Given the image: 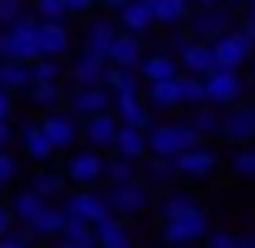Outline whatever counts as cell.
I'll list each match as a JSON object with an SVG mask.
<instances>
[{
	"label": "cell",
	"instance_id": "1",
	"mask_svg": "<svg viewBox=\"0 0 255 248\" xmlns=\"http://www.w3.org/2000/svg\"><path fill=\"white\" fill-rule=\"evenodd\" d=\"M41 52V19L26 11L11 30H0V59L4 63H37Z\"/></svg>",
	"mask_w": 255,
	"mask_h": 248
},
{
	"label": "cell",
	"instance_id": "2",
	"mask_svg": "<svg viewBox=\"0 0 255 248\" xmlns=\"http://www.w3.org/2000/svg\"><path fill=\"white\" fill-rule=\"evenodd\" d=\"M148 145H152V156L178 159V156L192 152V148H200L204 137L192 126V119H181V122H155V126L148 130Z\"/></svg>",
	"mask_w": 255,
	"mask_h": 248
},
{
	"label": "cell",
	"instance_id": "3",
	"mask_svg": "<svg viewBox=\"0 0 255 248\" xmlns=\"http://www.w3.org/2000/svg\"><path fill=\"white\" fill-rule=\"evenodd\" d=\"M237 26H241V22H237V11L226 7V4H218V7H196L192 19H189V33H192V41L218 45L226 33L237 30Z\"/></svg>",
	"mask_w": 255,
	"mask_h": 248
},
{
	"label": "cell",
	"instance_id": "4",
	"mask_svg": "<svg viewBox=\"0 0 255 248\" xmlns=\"http://www.w3.org/2000/svg\"><path fill=\"white\" fill-rule=\"evenodd\" d=\"M63 174L74 189H93L96 182L108 178V159H104L96 148H78V152L67 156L63 163Z\"/></svg>",
	"mask_w": 255,
	"mask_h": 248
},
{
	"label": "cell",
	"instance_id": "5",
	"mask_svg": "<svg viewBox=\"0 0 255 248\" xmlns=\"http://www.w3.org/2000/svg\"><path fill=\"white\" fill-rule=\"evenodd\" d=\"M207 234H211V219H207L204 208H196V211H189V215H178V219H166V223H163V241L170 248H189L196 241H207Z\"/></svg>",
	"mask_w": 255,
	"mask_h": 248
},
{
	"label": "cell",
	"instance_id": "6",
	"mask_svg": "<svg viewBox=\"0 0 255 248\" xmlns=\"http://www.w3.org/2000/svg\"><path fill=\"white\" fill-rule=\"evenodd\" d=\"M67 111L74 115L78 122L93 119V115H104V111H115V96H111L104 85H74L67 93Z\"/></svg>",
	"mask_w": 255,
	"mask_h": 248
},
{
	"label": "cell",
	"instance_id": "7",
	"mask_svg": "<svg viewBox=\"0 0 255 248\" xmlns=\"http://www.w3.org/2000/svg\"><path fill=\"white\" fill-rule=\"evenodd\" d=\"M63 208H67L70 219H82V223H89V226L104 223L108 215H115L111 204H108V197L96 193V189H70L63 197Z\"/></svg>",
	"mask_w": 255,
	"mask_h": 248
},
{
	"label": "cell",
	"instance_id": "8",
	"mask_svg": "<svg viewBox=\"0 0 255 248\" xmlns=\"http://www.w3.org/2000/svg\"><path fill=\"white\" fill-rule=\"evenodd\" d=\"M215 59H218V70L252 67V59H255V41L241 30V26H237L233 33H226V37L215 45Z\"/></svg>",
	"mask_w": 255,
	"mask_h": 248
},
{
	"label": "cell",
	"instance_id": "9",
	"mask_svg": "<svg viewBox=\"0 0 255 248\" xmlns=\"http://www.w3.org/2000/svg\"><path fill=\"white\" fill-rule=\"evenodd\" d=\"M244 89H248V82L241 78V70H215V74L207 78V100L215 104V108H222V111L237 108Z\"/></svg>",
	"mask_w": 255,
	"mask_h": 248
},
{
	"label": "cell",
	"instance_id": "10",
	"mask_svg": "<svg viewBox=\"0 0 255 248\" xmlns=\"http://www.w3.org/2000/svg\"><path fill=\"white\" fill-rule=\"evenodd\" d=\"M41 130H45L48 141L56 145V152H70V148H74V141L82 137V122H78L67 108L41 115Z\"/></svg>",
	"mask_w": 255,
	"mask_h": 248
},
{
	"label": "cell",
	"instance_id": "11",
	"mask_svg": "<svg viewBox=\"0 0 255 248\" xmlns=\"http://www.w3.org/2000/svg\"><path fill=\"white\" fill-rule=\"evenodd\" d=\"M119 19H111L108 11L104 15H93L85 22V37H82V52H93V56H111V45L119 37Z\"/></svg>",
	"mask_w": 255,
	"mask_h": 248
},
{
	"label": "cell",
	"instance_id": "12",
	"mask_svg": "<svg viewBox=\"0 0 255 248\" xmlns=\"http://www.w3.org/2000/svg\"><path fill=\"white\" fill-rule=\"evenodd\" d=\"M115 19H119V30H122V33H133V37H140V41H144L148 33L159 26L152 0H129V4L115 15Z\"/></svg>",
	"mask_w": 255,
	"mask_h": 248
},
{
	"label": "cell",
	"instance_id": "13",
	"mask_svg": "<svg viewBox=\"0 0 255 248\" xmlns=\"http://www.w3.org/2000/svg\"><path fill=\"white\" fill-rule=\"evenodd\" d=\"M122 134V122H119V115L115 111H104V115H93V119H85L82 122V137H85V145L89 148H111L115 152V141Z\"/></svg>",
	"mask_w": 255,
	"mask_h": 248
},
{
	"label": "cell",
	"instance_id": "14",
	"mask_svg": "<svg viewBox=\"0 0 255 248\" xmlns=\"http://www.w3.org/2000/svg\"><path fill=\"white\" fill-rule=\"evenodd\" d=\"M108 204L115 215H140L148 208V185L144 182H126V185H108Z\"/></svg>",
	"mask_w": 255,
	"mask_h": 248
},
{
	"label": "cell",
	"instance_id": "15",
	"mask_svg": "<svg viewBox=\"0 0 255 248\" xmlns=\"http://www.w3.org/2000/svg\"><path fill=\"white\" fill-rule=\"evenodd\" d=\"M108 70H111V59H108V56H93V52H82V56L70 59L67 78H70L74 85H104Z\"/></svg>",
	"mask_w": 255,
	"mask_h": 248
},
{
	"label": "cell",
	"instance_id": "16",
	"mask_svg": "<svg viewBox=\"0 0 255 248\" xmlns=\"http://www.w3.org/2000/svg\"><path fill=\"white\" fill-rule=\"evenodd\" d=\"M174 167H178V178H189V182H207L211 174L218 171V156L211 152L207 145H200V148H192V152L178 156V159H174Z\"/></svg>",
	"mask_w": 255,
	"mask_h": 248
},
{
	"label": "cell",
	"instance_id": "17",
	"mask_svg": "<svg viewBox=\"0 0 255 248\" xmlns=\"http://www.w3.org/2000/svg\"><path fill=\"white\" fill-rule=\"evenodd\" d=\"M222 137L233 141V145H248V141H255V104H252V108H248V104H237V108L226 111Z\"/></svg>",
	"mask_w": 255,
	"mask_h": 248
},
{
	"label": "cell",
	"instance_id": "18",
	"mask_svg": "<svg viewBox=\"0 0 255 248\" xmlns=\"http://www.w3.org/2000/svg\"><path fill=\"white\" fill-rule=\"evenodd\" d=\"M185 70H181V59L174 56V52L166 48H155L152 56H144V63H140V78L148 82H170V78H181Z\"/></svg>",
	"mask_w": 255,
	"mask_h": 248
},
{
	"label": "cell",
	"instance_id": "19",
	"mask_svg": "<svg viewBox=\"0 0 255 248\" xmlns=\"http://www.w3.org/2000/svg\"><path fill=\"white\" fill-rule=\"evenodd\" d=\"M181 78H185V74H181ZM181 78H170V82H148L144 85L148 108L170 111V108H178V104H185V82H181Z\"/></svg>",
	"mask_w": 255,
	"mask_h": 248
},
{
	"label": "cell",
	"instance_id": "20",
	"mask_svg": "<svg viewBox=\"0 0 255 248\" xmlns=\"http://www.w3.org/2000/svg\"><path fill=\"white\" fill-rule=\"evenodd\" d=\"M115 115H119L122 126H129V130H144L148 134V130L155 126L152 108H148L144 96H122V100H115Z\"/></svg>",
	"mask_w": 255,
	"mask_h": 248
},
{
	"label": "cell",
	"instance_id": "21",
	"mask_svg": "<svg viewBox=\"0 0 255 248\" xmlns=\"http://www.w3.org/2000/svg\"><path fill=\"white\" fill-rule=\"evenodd\" d=\"M178 59H181V70H185V74H196V78H211L218 70L215 45H204V41H192Z\"/></svg>",
	"mask_w": 255,
	"mask_h": 248
},
{
	"label": "cell",
	"instance_id": "22",
	"mask_svg": "<svg viewBox=\"0 0 255 248\" xmlns=\"http://www.w3.org/2000/svg\"><path fill=\"white\" fill-rule=\"evenodd\" d=\"M104 89L115 96V100H122V96H144V78H140V70L111 67L108 78H104Z\"/></svg>",
	"mask_w": 255,
	"mask_h": 248
},
{
	"label": "cell",
	"instance_id": "23",
	"mask_svg": "<svg viewBox=\"0 0 255 248\" xmlns=\"http://www.w3.org/2000/svg\"><path fill=\"white\" fill-rule=\"evenodd\" d=\"M70 45H74V37H70L67 22H41V52H45L48 59L67 56Z\"/></svg>",
	"mask_w": 255,
	"mask_h": 248
},
{
	"label": "cell",
	"instance_id": "24",
	"mask_svg": "<svg viewBox=\"0 0 255 248\" xmlns=\"http://www.w3.org/2000/svg\"><path fill=\"white\" fill-rule=\"evenodd\" d=\"M111 67H129V70H140L144 63V48H140V37L133 33H119L115 45H111Z\"/></svg>",
	"mask_w": 255,
	"mask_h": 248
},
{
	"label": "cell",
	"instance_id": "25",
	"mask_svg": "<svg viewBox=\"0 0 255 248\" xmlns=\"http://www.w3.org/2000/svg\"><path fill=\"white\" fill-rule=\"evenodd\" d=\"M152 7H155V19H159L163 30L189 26L192 11H196V4H192V0H152Z\"/></svg>",
	"mask_w": 255,
	"mask_h": 248
},
{
	"label": "cell",
	"instance_id": "26",
	"mask_svg": "<svg viewBox=\"0 0 255 248\" xmlns=\"http://www.w3.org/2000/svg\"><path fill=\"white\" fill-rule=\"evenodd\" d=\"M22 152L33 159V163H48L56 156V145L48 141V134L41 130V122H26L22 126Z\"/></svg>",
	"mask_w": 255,
	"mask_h": 248
},
{
	"label": "cell",
	"instance_id": "27",
	"mask_svg": "<svg viewBox=\"0 0 255 248\" xmlns=\"http://www.w3.org/2000/svg\"><path fill=\"white\" fill-rule=\"evenodd\" d=\"M115 156L133 159V163H144V159L152 156L148 134H144V130H129V126H122V134H119V141H115Z\"/></svg>",
	"mask_w": 255,
	"mask_h": 248
},
{
	"label": "cell",
	"instance_id": "28",
	"mask_svg": "<svg viewBox=\"0 0 255 248\" xmlns=\"http://www.w3.org/2000/svg\"><path fill=\"white\" fill-rule=\"evenodd\" d=\"M67 223H70V215H67V208H59V204H48L45 211H41L37 219H33V234L37 237H45V241H52V237H63L67 234Z\"/></svg>",
	"mask_w": 255,
	"mask_h": 248
},
{
	"label": "cell",
	"instance_id": "29",
	"mask_svg": "<svg viewBox=\"0 0 255 248\" xmlns=\"http://www.w3.org/2000/svg\"><path fill=\"white\" fill-rule=\"evenodd\" d=\"M93 234L100 241V248H133V237H129V230L119 215H108L104 223H96Z\"/></svg>",
	"mask_w": 255,
	"mask_h": 248
},
{
	"label": "cell",
	"instance_id": "30",
	"mask_svg": "<svg viewBox=\"0 0 255 248\" xmlns=\"http://www.w3.org/2000/svg\"><path fill=\"white\" fill-rule=\"evenodd\" d=\"M0 89L30 93L33 89V63H4L0 59Z\"/></svg>",
	"mask_w": 255,
	"mask_h": 248
},
{
	"label": "cell",
	"instance_id": "31",
	"mask_svg": "<svg viewBox=\"0 0 255 248\" xmlns=\"http://www.w3.org/2000/svg\"><path fill=\"white\" fill-rule=\"evenodd\" d=\"M200 208V197L189 189H170L166 197L159 200V223H166V219H178V215H189V211Z\"/></svg>",
	"mask_w": 255,
	"mask_h": 248
},
{
	"label": "cell",
	"instance_id": "32",
	"mask_svg": "<svg viewBox=\"0 0 255 248\" xmlns=\"http://www.w3.org/2000/svg\"><path fill=\"white\" fill-rule=\"evenodd\" d=\"M45 208H48V200L37 197L30 185H26V189H19V193H15V200H11V211H15V219H19L22 226H33V219H37Z\"/></svg>",
	"mask_w": 255,
	"mask_h": 248
},
{
	"label": "cell",
	"instance_id": "33",
	"mask_svg": "<svg viewBox=\"0 0 255 248\" xmlns=\"http://www.w3.org/2000/svg\"><path fill=\"white\" fill-rule=\"evenodd\" d=\"M33 100V108H41V111H59V108H67V89L59 82H45V85H33L30 93H26Z\"/></svg>",
	"mask_w": 255,
	"mask_h": 248
},
{
	"label": "cell",
	"instance_id": "34",
	"mask_svg": "<svg viewBox=\"0 0 255 248\" xmlns=\"http://www.w3.org/2000/svg\"><path fill=\"white\" fill-rule=\"evenodd\" d=\"M30 189L52 204L56 197H67V174L63 171H37L33 182H30Z\"/></svg>",
	"mask_w": 255,
	"mask_h": 248
},
{
	"label": "cell",
	"instance_id": "35",
	"mask_svg": "<svg viewBox=\"0 0 255 248\" xmlns=\"http://www.w3.org/2000/svg\"><path fill=\"white\" fill-rule=\"evenodd\" d=\"M222 119H226V111L215 108V104L192 111V126L200 130V137H204V141H207V137H222Z\"/></svg>",
	"mask_w": 255,
	"mask_h": 248
},
{
	"label": "cell",
	"instance_id": "36",
	"mask_svg": "<svg viewBox=\"0 0 255 248\" xmlns=\"http://www.w3.org/2000/svg\"><path fill=\"white\" fill-rule=\"evenodd\" d=\"M140 174H144V185H166L170 178H178V167H174V159H166V156H148Z\"/></svg>",
	"mask_w": 255,
	"mask_h": 248
},
{
	"label": "cell",
	"instance_id": "37",
	"mask_svg": "<svg viewBox=\"0 0 255 248\" xmlns=\"http://www.w3.org/2000/svg\"><path fill=\"white\" fill-rule=\"evenodd\" d=\"M108 185H126L137 182V163L133 159H122V156H108Z\"/></svg>",
	"mask_w": 255,
	"mask_h": 248
},
{
	"label": "cell",
	"instance_id": "38",
	"mask_svg": "<svg viewBox=\"0 0 255 248\" xmlns=\"http://www.w3.org/2000/svg\"><path fill=\"white\" fill-rule=\"evenodd\" d=\"M30 11L37 15L41 22H63L67 19V0H30Z\"/></svg>",
	"mask_w": 255,
	"mask_h": 248
},
{
	"label": "cell",
	"instance_id": "39",
	"mask_svg": "<svg viewBox=\"0 0 255 248\" xmlns=\"http://www.w3.org/2000/svg\"><path fill=\"white\" fill-rule=\"evenodd\" d=\"M181 82H185V104H189L192 111H196V108H207V104H211V100H207V78L185 74Z\"/></svg>",
	"mask_w": 255,
	"mask_h": 248
},
{
	"label": "cell",
	"instance_id": "40",
	"mask_svg": "<svg viewBox=\"0 0 255 248\" xmlns=\"http://www.w3.org/2000/svg\"><path fill=\"white\" fill-rule=\"evenodd\" d=\"M59 78H63V63H59V59H48V56H41L37 63H33V85L59 82Z\"/></svg>",
	"mask_w": 255,
	"mask_h": 248
},
{
	"label": "cell",
	"instance_id": "41",
	"mask_svg": "<svg viewBox=\"0 0 255 248\" xmlns=\"http://www.w3.org/2000/svg\"><path fill=\"white\" fill-rule=\"evenodd\" d=\"M230 167H233V174L237 178H255V145L252 148H241V152H233V159H230Z\"/></svg>",
	"mask_w": 255,
	"mask_h": 248
},
{
	"label": "cell",
	"instance_id": "42",
	"mask_svg": "<svg viewBox=\"0 0 255 248\" xmlns=\"http://www.w3.org/2000/svg\"><path fill=\"white\" fill-rule=\"evenodd\" d=\"M192 45V33H189V26H174V30H166V37H163V45L159 48H166V52H174V56H181Z\"/></svg>",
	"mask_w": 255,
	"mask_h": 248
},
{
	"label": "cell",
	"instance_id": "43",
	"mask_svg": "<svg viewBox=\"0 0 255 248\" xmlns=\"http://www.w3.org/2000/svg\"><path fill=\"white\" fill-rule=\"evenodd\" d=\"M26 15V0H0V30H11Z\"/></svg>",
	"mask_w": 255,
	"mask_h": 248
},
{
	"label": "cell",
	"instance_id": "44",
	"mask_svg": "<svg viewBox=\"0 0 255 248\" xmlns=\"http://www.w3.org/2000/svg\"><path fill=\"white\" fill-rule=\"evenodd\" d=\"M204 245L207 248H241V234H233V230H211Z\"/></svg>",
	"mask_w": 255,
	"mask_h": 248
},
{
	"label": "cell",
	"instance_id": "45",
	"mask_svg": "<svg viewBox=\"0 0 255 248\" xmlns=\"http://www.w3.org/2000/svg\"><path fill=\"white\" fill-rule=\"evenodd\" d=\"M33 241H37V234H33L30 226H22V230H15V234L0 237V248H30Z\"/></svg>",
	"mask_w": 255,
	"mask_h": 248
},
{
	"label": "cell",
	"instance_id": "46",
	"mask_svg": "<svg viewBox=\"0 0 255 248\" xmlns=\"http://www.w3.org/2000/svg\"><path fill=\"white\" fill-rule=\"evenodd\" d=\"M15 174H19V159L11 152H0V189H7L15 182Z\"/></svg>",
	"mask_w": 255,
	"mask_h": 248
},
{
	"label": "cell",
	"instance_id": "47",
	"mask_svg": "<svg viewBox=\"0 0 255 248\" xmlns=\"http://www.w3.org/2000/svg\"><path fill=\"white\" fill-rule=\"evenodd\" d=\"M56 248H100V241H96V234L89 237H74V234H63L56 241Z\"/></svg>",
	"mask_w": 255,
	"mask_h": 248
},
{
	"label": "cell",
	"instance_id": "48",
	"mask_svg": "<svg viewBox=\"0 0 255 248\" xmlns=\"http://www.w3.org/2000/svg\"><path fill=\"white\" fill-rule=\"evenodd\" d=\"M100 7V0H67V11L70 15H93Z\"/></svg>",
	"mask_w": 255,
	"mask_h": 248
},
{
	"label": "cell",
	"instance_id": "49",
	"mask_svg": "<svg viewBox=\"0 0 255 248\" xmlns=\"http://www.w3.org/2000/svg\"><path fill=\"white\" fill-rule=\"evenodd\" d=\"M11 226H15V211H11V204H0V237L11 234Z\"/></svg>",
	"mask_w": 255,
	"mask_h": 248
},
{
	"label": "cell",
	"instance_id": "50",
	"mask_svg": "<svg viewBox=\"0 0 255 248\" xmlns=\"http://www.w3.org/2000/svg\"><path fill=\"white\" fill-rule=\"evenodd\" d=\"M11 111H15V93L0 89V122H7V119H11Z\"/></svg>",
	"mask_w": 255,
	"mask_h": 248
},
{
	"label": "cell",
	"instance_id": "51",
	"mask_svg": "<svg viewBox=\"0 0 255 248\" xmlns=\"http://www.w3.org/2000/svg\"><path fill=\"white\" fill-rule=\"evenodd\" d=\"M11 141H15V126H11V119H7V122H0V152H7Z\"/></svg>",
	"mask_w": 255,
	"mask_h": 248
},
{
	"label": "cell",
	"instance_id": "52",
	"mask_svg": "<svg viewBox=\"0 0 255 248\" xmlns=\"http://www.w3.org/2000/svg\"><path fill=\"white\" fill-rule=\"evenodd\" d=\"M100 4H104V11H111V15H119V11H122V7H126V4H129V0H100Z\"/></svg>",
	"mask_w": 255,
	"mask_h": 248
},
{
	"label": "cell",
	"instance_id": "53",
	"mask_svg": "<svg viewBox=\"0 0 255 248\" xmlns=\"http://www.w3.org/2000/svg\"><path fill=\"white\" fill-rule=\"evenodd\" d=\"M241 30H244V33H248V37L255 41V15H244V19H241Z\"/></svg>",
	"mask_w": 255,
	"mask_h": 248
},
{
	"label": "cell",
	"instance_id": "54",
	"mask_svg": "<svg viewBox=\"0 0 255 248\" xmlns=\"http://www.w3.org/2000/svg\"><path fill=\"white\" fill-rule=\"evenodd\" d=\"M241 248H255V234H241Z\"/></svg>",
	"mask_w": 255,
	"mask_h": 248
},
{
	"label": "cell",
	"instance_id": "55",
	"mask_svg": "<svg viewBox=\"0 0 255 248\" xmlns=\"http://www.w3.org/2000/svg\"><path fill=\"white\" fill-rule=\"evenodd\" d=\"M192 4H196V7H218L222 0H192Z\"/></svg>",
	"mask_w": 255,
	"mask_h": 248
},
{
	"label": "cell",
	"instance_id": "56",
	"mask_svg": "<svg viewBox=\"0 0 255 248\" xmlns=\"http://www.w3.org/2000/svg\"><path fill=\"white\" fill-rule=\"evenodd\" d=\"M226 7H248V0H222Z\"/></svg>",
	"mask_w": 255,
	"mask_h": 248
},
{
	"label": "cell",
	"instance_id": "57",
	"mask_svg": "<svg viewBox=\"0 0 255 248\" xmlns=\"http://www.w3.org/2000/svg\"><path fill=\"white\" fill-rule=\"evenodd\" d=\"M244 15H255V0H248V7H244Z\"/></svg>",
	"mask_w": 255,
	"mask_h": 248
},
{
	"label": "cell",
	"instance_id": "58",
	"mask_svg": "<svg viewBox=\"0 0 255 248\" xmlns=\"http://www.w3.org/2000/svg\"><path fill=\"white\" fill-rule=\"evenodd\" d=\"M252 78H255V59H252Z\"/></svg>",
	"mask_w": 255,
	"mask_h": 248
}]
</instances>
